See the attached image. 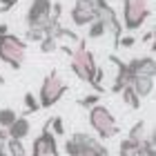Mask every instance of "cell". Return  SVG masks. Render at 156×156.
Segmentation results:
<instances>
[{
    "mask_svg": "<svg viewBox=\"0 0 156 156\" xmlns=\"http://www.w3.org/2000/svg\"><path fill=\"white\" fill-rule=\"evenodd\" d=\"M67 89H69V85L60 78V74L56 72V69H54V72H49L45 78H42V85H40V91H38V105H40V109L54 107V105L67 94Z\"/></svg>",
    "mask_w": 156,
    "mask_h": 156,
    "instance_id": "cell-3",
    "label": "cell"
},
{
    "mask_svg": "<svg viewBox=\"0 0 156 156\" xmlns=\"http://www.w3.org/2000/svg\"><path fill=\"white\" fill-rule=\"evenodd\" d=\"M120 98H123V103H125L129 109H140V103H143V101H140V98L134 94V89L129 87V85H127V87L120 91Z\"/></svg>",
    "mask_w": 156,
    "mask_h": 156,
    "instance_id": "cell-14",
    "label": "cell"
},
{
    "mask_svg": "<svg viewBox=\"0 0 156 156\" xmlns=\"http://www.w3.org/2000/svg\"><path fill=\"white\" fill-rule=\"evenodd\" d=\"M152 40H154V31H147L143 36V42H150V45H152Z\"/></svg>",
    "mask_w": 156,
    "mask_h": 156,
    "instance_id": "cell-25",
    "label": "cell"
},
{
    "mask_svg": "<svg viewBox=\"0 0 156 156\" xmlns=\"http://www.w3.org/2000/svg\"><path fill=\"white\" fill-rule=\"evenodd\" d=\"M89 125L98 134V140H109L120 134V127L116 123V116L105 107V105H94L89 109Z\"/></svg>",
    "mask_w": 156,
    "mask_h": 156,
    "instance_id": "cell-2",
    "label": "cell"
},
{
    "mask_svg": "<svg viewBox=\"0 0 156 156\" xmlns=\"http://www.w3.org/2000/svg\"><path fill=\"white\" fill-rule=\"evenodd\" d=\"M127 69H129L132 76H152L156 74V60L154 56H138V58H132L127 62Z\"/></svg>",
    "mask_w": 156,
    "mask_h": 156,
    "instance_id": "cell-9",
    "label": "cell"
},
{
    "mask_svg": "<svg viewBox=\"0 0 156 156\" xmlns=\"http://www.w3.org/2000/svg\"><path fill=\"white\" fill-rule=\"evenodd\" d=\"M38 45H40V51L42 54H51V51L58 49V42H56V38H51V36H45Z\"/></svg>",
    "mask_w": 156,
    "mask_h": 156,
    "instance_id": "cell-22",
    "label": "cell"
},
{
    "mask_svg": "<svg viewBox=\"0 0 156 156\" xmlns=\"http://www.w3.org/2000/svg\"><path fill=\"white\" fill-rule=\"evenodd\" d=\"M140 143L143 140H132V138H123L118 145V156H138L140 152Z\"/></svg>",
    "mask_w": 156,
    "mask_h": 156,
    "instance_id": "cell-12",
    "label": "cell"
},
{
    "mask_svg": "<svg viewBox=\"0 0 156 156\" xmlns=\"http://www.w3.org/2000/svg\"><path fill=\"white\" fill-rule=\"evenodd\" d=\"M134 45H136V38H134L132 34H129V36H120V38H118V45H116V49H118V47L129 49V47H134Z\"/></svg>",
    "mask_w": 156,
    "mask_h": 156,
    "instance_id": "cell-23",
    "label": "cell"
},
{
    "mask_svg": "<svg viewBox=\"0 0 156 156\" xmlns=\"http://www.w3.org/2000/svg\"><path fill=\"white\" fill-rule=\"evenodd\" d=\"M5 34H9V25H0V36H5Z\"/></svg>",
    "mask_w": 156,
    "mask_h": 156,
    "instance_id": "cell-26",
    "label": "cell"
},
{
    "mask_svg": "<svg viewBox=\"0 0 156 156\" xmlns=\"http://www.w3.org/2000/svg\"><path fill=\"white\" fill-rule=\"evenodd\" d=\"M72 23L76 27H87L89 23L96 20V7H94V0H76L74 2V9H72Z\"/></svg>",
    "mask_w": 156,
    "mask_h": 156,
    "instance_id": "cell-8",
    "label": "cell"
},
{
    "mask_svg": "<svg viewBox=\"0 0 156 156\" xmlns=\"http://www.w3.org/2000/svg\"><path fill=\"white\" fill-rule=\"evenodd\" d=\"M150 5L147 0H123V29L136 31L145 25V20L150 18Z\"/></svg>",
    "mask_w": 156,
    "mask_h": 156,
    "instance_id": "cell-5",
    "label": "cell"
},
{
    "mask_svg": "<svg viewBox=\"0 0 156 156\" xmlns=\"http://www.w3.org/2000/svg\"><path fill=\"white\" fill-rule=\"evenodd\" d=\"M138 156H140V154H138Z\"/></svg>",
    "mask_w": 156,
    "mask_h": 156,
    "instance_id": "cell-30",
    "label": "cell"
},
{
    "mask_svg": "<svg viewBox=\"0 0 156 156\" xmlns=\"http://www.w3.org/2000/svg\"><path fill=\"white\" fill-rule=\"evenodd\" d=\"M49 129H51V134L56 138L65 136V123H62V118L60 116H51V118H49Z\"/></svg>",
    "mask_w": 156,
    "mask_h": 156,
    "instance_id": "cell-19",
    "label": "cell"
},
{
    "mask_svg": "<svg viewBox=\"0 0 156 156\" xmlns=\"http://www.w3.org/2000/svg\"><path fill=\"white\" fill-rule=\"evenodd\" d=\"M129 87L134 89V94H136L140 101H145V98L152 94V89H154V78L152 76H132L129 78Z\"/></svg>",
    "mask_w": 156,
    "mask_h": 156,
    "instance_id": "cell-10",
    "label": "cell"
},
{
    "mask_svg": "<svg viewBox=\"0 0 156 156\" xmlns=\"http://www.w3.org/2000/svg\"><path fill=\"white\" fill-rule=\"evenodd\" d=\"M87 27H89V31H87V38H91V40H96V38H103L105 34H107V31H105V25H103L98 18L94 20V23H89Z\"/></svg>",
    "mask_w": 156,
    "mask_h": 156,
    "instance_id": "cell-17",
    "label": "cell"
},
{
    "mask_svg": "<svg viewBox=\"0 0 156 156\" xmlns=\"http://www.w3.org/2000/svg\"><path fill=\"white\" fill-rule=\"evenodd\" d=\"M27 58V42L23 38L5 34L0 36V62L9 65L11 69H20Z\"/></svg>",
    "mask_w": 156,
    "mask_h": 156,
    "instance_id": "cell-4",
    "label": "cell"
},
{
    "mask_svg": "<svg viewBox=\"0 0 156 156\" xmlns=\"http://www.w3.org/2000/svg\"><path fill=\"white\" fill-rule=\"evenodd\" d=\"M7 138H16V140H25L27 136H29V132H31V123L27 120L25 116H18L13 123L7 127Z\"/></svg>",
    "mask_w": 156,
    "mask_h": 156,
    "instance_id": "cell-11",
    "label": "cell"
},
{
    "mask_svg": "<svg viewBox=\"0 0 156 156\" xmlns=\"http://www.w3.org/2000/svg\"><path fill=\"white\" fill-rule=\"evenodd\" d=\"M5 150L9 156H27V147L23 140H16V138H7L5 140Z\"/></svg>",
    "mask_w": 156,
    "mask_h": 156,
    "instance_id": "cell-13",
    "label": "cell"
},
{
    "mask_svg": "<svg viewBox=\"0 0 156 156\" xmlns=\"http://www.w3.org/2000/svg\"><path fill=\"white\" fill-rule=\"evenodd\" d=\"M31 156H58V140H56V136L49 129V118L45 120L40 134L34 138Z\"/></svg>",
    "mask_w": 156,
    "mask_h": 156,
    "instance_id": "cell-6",
    "label": "cell"
},
{
    "mask_svg": "<svg viewBox=\"0 0 156 156\" xmlns=\"http://www.w3.org/2000/svg\"><path fill=\"white\" fill-rule=\"evenodd\" d=\"M145 129H147V123H145V120H138V123L134 125L129 132H127V138H132V140H143V138H145Z\"/></svg>",
    "mask_w": 156,
    "mask_h": 156,
    "instance_id": "cell-18",
    "label": "cell"
},
{
    "mask_svg": "<svg viewBox=\"0 0 156 156\" xmlns=\"http://www.w3.org/2000/svg\"><path fill=\"white\" fill-rule=\"evenodd\" d=\"M51 5H54L51 0H31L25 16L27 27H42L45 29L49 18H51Z\"/></svg>",
    "mask_w": 156,
    "mask_h": 156,
    "instance_id": "cell-7",
    "label": "cell"
},
{
    "mask_svg": "<svg viewBox=\"0 0 156 156\" xmlns=\"http://www.w3.org/2000/svg\"><path fill=\"white\" fill-rule=\"evenodd\" d=\"M13 5H16V0H0V11H2V13L9 11Z\"/></svg>",
    "mask_w": 156,
    "mask_h": 156,
    "instance_id": "cell-24",
    "label": "cell"
},
{
    "mask_svg": "<svg viewBox=\"0 0 156 156\" xmlns=\"http://www.w3.org/2000/svg\"><path fill=\"white\" fill-rule=\"evenodd\" d=\"M60 49L69 56V67H72V72L80 78L83 83L91 85L98 65H96L94 54L87 49V40H78V47L76 49H72V47H60Z\"/></svg>",
    "mask_w": 156,
    "mask_h": 156,
    "instance_id": "cell-1",
    "label": "cell"
},
{
    "mask_svg": "<svg viewBox=\"0 0 156 156\" xmlns=\"http://www.w3.org/2000/svg\"><path fill=\"white\" fill-rule=\"evenodd\" d=\"M16 2H18V0H16Z\"/></svg>",
    "mask_w": 156,
    "mask_h": 156,
    "instance_id": "cell-29",
    "label": "cell"
},
{
    "mask_svg": "<svg viewBox=\"0 0 156 156\" xmlns=\"http://www.w3.org/2000/svg\"><path fill=\"white\" fill-rule=\"evenodd\" d=\"M0 156H9V154H7V150H5V143L0 145Z\"/></svg>",
    "mask_w": 156,
    "mask_h": 156,
    "instance_id": "cell-27",
    "label": "cell"
},
{
    "mask_svg": "<svg viewBox=\"0 0 156 156\" xmlns=\"http://www.w3.org/2000/svg\"><path fill=\"white\" fill-rule=\"evenodd\" d=\"M101 103V94H87V96H83V98H78V105L85 109H91L94 105Z\"/></svg>",
    "mask_w": 156,
    "mask_h": 156,
    "instance_id": "cell-21",
    "label": "cell"
},
{
    "mask_svg": "<svg viewBox=\"0 0 156 156\" xmlns=\"http://www.w3.org/2000/svg\"><path fill=\"white\" fill-rule=\"evenodd\" d=\"M23 101H25V109H23V116H25V118L29 116V114H36V112H40V105H38L36 96H34L31 91H27Z\"/></svg>",
    "mask_w": 156,
    "mask_h": 156,
    "instance_id": "cell-15",
    "label": "cell"
},
{
    "mask_svg": "<svg viewBox=\"0 0 156 156\" xmlns=\"http://www.w3.org/2000/svg\"><path fill=\"white\" fill-rule=\"evenodd\" d=\"M45 36H47V34H45L42 27H27V31H25V38L29 42H40Z\"/></svg>",
    "mask_w": 156,
    "mask_h": 156,
    "instance_id": "cell-20",
    "label": "cell"
},
{
    "mask_svg": "<svg viewBox=\"0 0 156 156\" xmlns=\"http://www.w3.org/2000/svg\"><path fill=\"white\" fill-rule=\"evenodd\" d=\"M16 118H18V112L16 109L2 107V109H0V129H7V127H9Z\"/></svg>",
    "mask_w": 156,
    "mask_h": 156,
    "instance_id": "cell-16",
    "label": "cell"
},
{
    "mask_svg": "<svg viewBox=\"0 0 156 156\" xmlns=\"http://www.w3.org/2000/svg\"><path fill=\"white\" fill-rule=\"evenodd\" d=\"M0 85H5V76H0Z\"/></svg>",
    "mask_w": 156,
    "mask_h": 156,
    "instance_id": "cell-28",
    "label": "cell"
}]
</instances>
